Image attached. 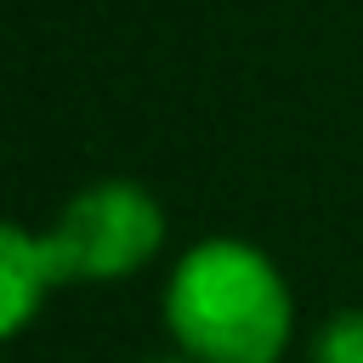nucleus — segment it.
<instances>
[{
	"mask_svg": "<svg viewBox=\"0 0 363 363\" xmlns=\"http://www.w3.org/2000/svg\"><path fill=\"white\" fill-rule=\"evenodd\" d=\"M164 329L193 363H278L295 329V301L267 250L204 238L164 284Z\"/></svg>",
	"mask_w": 363,
	"mask_h": 363,
	"instance_id": "1",
	"label": "nucleus"
},
{
	"mask_svg": "<svg viewBox=\"0 0 363 363\" xmlns=\"http://www.w3.org/2000/svg\"><path fill=\"white\" fill-rule=\"evenodd\" d=\"M164 244V210L147 187L136 182H96L85 193L68 199V210L51 227V250L62 278H91V284H113L130 278L136 267H147Z\"/></svg>",
	"mask_w": 363,
	"mask_h": 363,
	"instance_id": "2",
	"label": "nucleus"
},
{
	"mask_svg": "<svg viewBox=\"0 0 363 363\" xmlns=\"http://www.w3.org/2000/svg\"><path fill=\"white\" fill-rule=\"evenodd\" d=\"M68 284L51 250V233H28V227H0V335H23L34 306Z\"/></svg>",
	"mask_w": 363,
	"mask_h": 363,
	"instance_id": "3",
	"label": "nucleus"
},
{
	"mask_svg": "<svg viewBox=\"0 0 363 363\" xmlns=\"http://www.w3.org/2000/svg\"><path fill=\"white\" fill-rule=\"evenodd\" d=\"M312 363H363V312H357V306L335 312V318L318 329Z\"/></svg>",
	"mask_w": 363,
	"mask_h": 363,
	"instance_id": "4",
	"label": "nucleus"
},
{
	"mask_svg": "<svg viewBox=\"0 0 363 363\" xmlns=\"http://www.w3.org/2000/svg\"><path fill=\"white\" fill-rule=\"evenodd\" d=\"M153 363H193V357H153Z\"/></svg>",
	"mask_w": 363,
	"mask_h": 363,
	"instance_id": "5",
	"label": "nucleus"
}]
</instances>
